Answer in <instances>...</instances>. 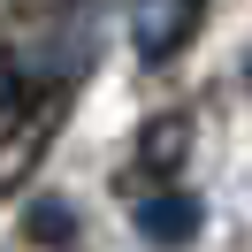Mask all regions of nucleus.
Segmentation results:
<instances>
[{"label":"nucleus","mask_w":252,"mask_h":252,"mask_svg":"<svg viewBox=\"0 0 252 252\" xmlns=\"http://www.w3.org/2000/svg\"><path fill=\"white\" fill-rule=\"evenodd\" d=\"M62 115H69V84H38L31 99L8 107V123H0V199H16L38 176L46 145L62 138Z\"/></svg>","instance_id":"nucleus-1"},{"label":"nucleus","mask_w":252,"mask_h":252,"mask_svg":"<svg viewBox=\"0 0 252 252\" xmlns=\"http://www.w3.org/2000/svg\"><path fill=\"white\" fill-rule=\"evenodd\" d=\"M199 16H206V0H138V8H130V46H138V62L168 69L176 54L191 46Z\"/></svg>","instance_id":"nucleus-2"},{"label":"nucleus","mask_w":252,"mask_h":252,"mask_svg":"<svg viewBox=\"0 0 252 252\" xmlns=\"http://www.w3.org/2000/svg\"><path fill=\"white\" fill-rule=\"evenodd\" d=\"M191 138H199V123H191L184 107H168V115H153V123L138 130V184H176V168L191 160Z\"/></svg>","instance_id":"nucleus-3"},{"label":"nucleus","mask_w":252,"mask_h":252,"mask_svg":"<svg viewBox=\"0 0 252 252\" xmlns=\"http://www.w3.org/2000/svg\"><path fill=\"white\" fill-rule=\"evenodd\" d=\"M138 229H145V245H160V252H176V245H191V237L206 229V206L191 199V191H145L138 199Z\"/></svg>","instance_id":"nucleus-4"},{"label":"nucleus","mask_w":252,"mask_h":252,"mask_svg":"<svg viewBox=\"0 0 252 252\" xmlns=\"http://www.w3.org/2000/svg\"><path fill=\"white\" fill-rule=\"evenodd\" d=\"M69 237H77V214L62 199H38L31 206V245H69Z\"/></svg>","instance_id":"nucleus-5"},{"label":"nucleus","mask_w":252,"mask_h":252,"mask_svg":"<svg viewBox=\"0 0 252 252\" xmlns=\"http://www.w3.org/2000/svg\"><path fill=\"white\" fill-rule=\"evenodd\" d=\"M0 107H16V62H0Z\"/></svg>","instance_id":"nucleus-6"},{"label":"nucleus","mask_w":252,"mask_h":252,"mask_svg":"<svg viewBox=\"0 0 252 252\" xmlns=\"http://www.w3.org/2000/svg\"><path fill=\"white\" fill-rule=\"evenodd\" d=\"M245 84H252V62H245Z\"/></svg>","instance_id":"nucleus-7"}]
</instances>
